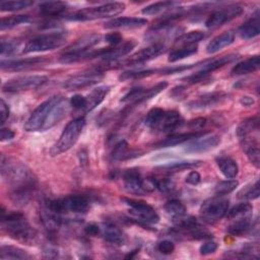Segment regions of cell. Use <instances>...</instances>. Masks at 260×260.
<instances>
[{
	"label": "cell",
	"mask_w": 260,
	"mask_h": 260,
	"mask_svg": "<svg viewBox=\"0 0 260 260\" xmlns=\"http://www.w3.org/2000/svg\"><path fill=\"white\" fill-rule=\"evenodd\" d=\"M66 34L64 31H56L40 35L30 39L24 46L22 52L24 54L45 52L60 48L66 42Z\"/></svg>",
	"instance_id": "6"
},
{
	"label": "cell",
	"mask_w": 260,
	"mask_h": 260,
	"mask_svg": "<svg viewBox=\"0 0 260 260\" xmlns=\"http://www.w3.org/2000/svg\"><path fill=\"white\" fill-rule=\"evenodd\" d=\"M0 258L5 259H31L32 256L29 255L25 250L15 247V246H2L0 249Z\"/></svg>",
	"instance_id": "33"
},
{
	"label": "cell",
	"mask_w": 260,
	"mask_h": 260,
	"mask_svg": "<svg viewBox=\"0 0 260 260\" xmlns=\"http://www.w3.org/2000/svg\"><path fill=\"white\" fill-rule=\"evenodd\" d=\"M244 11V8L240 5H232L228 6L225 8H220L217 10H214L206 19L205 26L207 28H216L225 22L234 19L235 17H238L241 15Z\"/></svg>",
	"instance_id": "14"
},
{
	"label": "cell",
	"mask_w": 260,
	"mask_h": 260,
	"mask_svg": "<svg viewBox=\"0 0 260 260\" xmlns=\"http://www.w3.org/2000/svg\"><path fill=\"white\" fill-rule=\"evenodd\" d=\"M202 165L201 160H181V161H173L171 164L164 165L158 169L164 170L165 172L173 173V172H181L187 169H194L198 168Z\"/></svg>",
	"instance_id": "34"
},
{
	"label": "cell",
	"mask_w": 260,
	"mask_h": 260,
	"mask_svg": "<svg viewBox=\"0 0 260 260\" xmlns=\"http://www.w3.org/2000/svg\"><path fill=\"white\" fill-rule=\"evenodd\" d=\"M253 210V206L248 202H243L235 205L230 210L226 211V216L229 219H233L236 217H240L242 215L251 214Z\"/></svg>",
	"instance_id": "43"
},
{
	"label": "cell",
	"mask_w": 260,
	"mask_h": 260,
	"mask_svg": "<svg viewBox=\"0 0 260 260\" xmlns=\"http://www.w3.org/2000/svg\"><path fill=\"white\" fill-rule=\"evenodd\" d=\"M9 113L10 111H9L8 105L5 103L3 99H1L0 101V124L1 125H3L6 122V120L9 117Z\"/></svg>",
	"instance_id": "55"
},
{
	"label": "cell",
	"mask_w": 260,
	"mask_h": 260,
	"mask_svg": "<svg viewBox=\"0 0 260 260\" xmlns=\"http://www.w3.org/2000/svg\"><path fill=\"white\" fill-rule=\"evenodd\" d=\"M167 86H168V82L167 81H161V82H159V83H157L154 86H151L149 88H142V87L131 88L121 99V103L130 104V105L141 104V103L155 96L157 93L162 91Z\"/></svg>",
	"instance_id": "11"
},
{
	"label": "cell",
	"mask_w": 260,
	"mask_h": 260,
	"mask_svg": "<svg viewBox=\"0 0 260 260\" xmlns=\"http://www.w3.org/2000/svg\"><path fill=\"white\" fill-rule=\"evenodd\" d=\"M123 201L129 206L128 211L133 219L137 220L140 224H154L158 222V214L148 203L130 198H123Z\"/></svg>",
	"instance_id": "7"
},
{
	"label": "cell",
	"mask_w": 260,
	"mask_h": 260,
	"mask_svg": "<svg viewBox=\"0 0 260 260\" xmlns=\"http://www.w3.org/2000/svg\"><path fill=\"white\" fill-rule=\"evenodd\" d=\"M165 110L160 109V108H152L146 115L145 117V120H144V123L145 125L151 129V130H154V128L156 127L161 115L164 114Z\"/></svg>",
	"instance_id": "47"
},
{
	"label": "cell",
	"mask_w": 260,
	"mask_h": 260,
	"mask_svg": "<svg viewBox=\"0 0 260 260\" xmlns=\"http://www.w3.org/2000/svg\"><path fill=\"white\" fill-rule=\"evenodd\" d=\"M135 46H136V43L134 41H127L124 44L116 46V47L111 46L109 48V51L107 52V54L103 57V59L106 60V62H108V63L115 62L116 60L129 54Z\"/></svg>",
	"instance_id": "27"
},
{
	"label": "cell",
	"mask_w": 260,
	"mask_h": 260,
	"mask_svg": "<svg viewBox=\"0 0 260 260\" xmlns=\"http://www.w3.org/2000/svg\"><path fill=\"white\" fill-rule=\"evenodd\" d=\"M251 229H252V221H251V214H249V215H245L244 217L240 216V218L232 222L228 226L226 232L232 236L242 237L246 235Z\"/></svg>",
	"instance_id": "30"
},
{
	"label": "cell",
	"mask_w": 260,
	"mask_h": 260,
	"mask_svg": "<svg viewBox=\"0 0 260 260\" xmlns=\"http://www.w3.org/2000/svg\"><path fill=\"white\" fill-rule=\"evenodd\" d=\"M204 38V32L200 30H192L183 35H180L177 40L176 44L183 46H190V45H196L198 42H200Z\"/></svg>",
	"instance_id": "38"
},
{
	"label": "cell",
	"mask_w": 260,
	"mask_h": 260,
	"mask_svg": "<svg viewBox=\"0 0 260 260\" xmlns=\"http://www.w3.org/2000/svg\"><path fill=\"white\" fill-rule=\"evenodd\" d=\"M175 245L168 240H164L157 244V251L164 255H170L174 252Z\"/></svg>",
	"instance_id": "52"
},
{
	"label": "cell",
	"mask_w": 260,
	"mask_h": 260,
	"mask_svg": "<svg viewBox=\"0 0 260 260\" xmlns=\"http://www.w3.org/2000/svg\"><path fill=\"white\" fill-rule=\"evenodd\" d=\"M136 155H137V152L130 150L129 146L125 140H121L120 142H118L115 145L114 150L112 152L113 158L117 159V160H124V159H127L130 157L136 156Z\"/></svg>",
	"instance_id": "39"
},
{
	"label": "cell",
	"mask_w": 260,
	"mask_h": 260,
	"mask_svg": "<svg viewBox=\"0 0 260 260\" xmlns=\"http://www.w3.org/2000/svg\"><path fill=\"white\" fill-rule=\"evenodd\" d=\"M258 130H259V117L255 116L242 121L237 127L236 134L240 140L249 135H253L254 133H258Z\"/></svg>",
	"instance_id": "29"
},
{
	"label": "cell",
	"mask_w": 260,
	"mask_h": 260,
	"mask_svg": "<svg viewBox=\"0 0 260 260\" xmlns=\"http://www.w3.org/2000/svg\"><path fill=\"white\" fill-rule=\"evenodd\" d=\"M123 181L125 189L132 194L144 195L146 189L144 185V179L141 178L140 173L136 169H128L123 172Z\"/></svg>",
	"instance_id": "17"
},
{
	"label": "cell",
	"mask_w": 260,
	"mask_h": 260,
	"mask_svg": "<svg viewBox=\"0 0 260 260\" xmlns=\"http://www.w3.org/2000/svg\"><path fill=\"white\" fill-rule=\"evenodd\" d=\"M48 61V58L45 56H37V57H30V58H24V59H17V60H2L1 61V69L5 71H20L25 70L31 67H35L37 65L44 64Z\"/></svg>",
	"instance_id": "18"
},
{
	"label": "cell",
	"mask_w": 260,
	"mask_h": 260,
	"mask_svg": "<svg viewBox=\"0 0 260 260\" xmlns=\"http://www.w3.org/2000/svg\"><path fill=\"white\" fill-rule=\"evenodd\" d=\"M84 232L87 236L96 237L101 234V228L95 223H89L84 228Z\"/></svg>",
	"instance_id": "58"
},
{
	"label": "cell",
	"mask_w": 260,
	"mask_h": 260,
	"mask_svg": "<svg viewBox=\"0 0 260 260\" xmlns=\"http://www.w3.org/2000/svg\"><path fill=\"white\" fill-rule=\"evenodd\" d=\"M0 172L2 179L10 186L9 197L18 205L26 204L36 189V178L34 174L22 162L1 155Z\"/></svg>",
	"instance_id": "1"
},
{
	"label": "cell",
	"mask_w": 260,
	"mask_h": 260,
	"mask_svg": "<svg viewBox=\"0 0 260 260\" xmlns=\"http://www.w3.org/2000/svg\"><path fill=\"white\" fill-rule=\"evenodd\" d=\"M260 189H259V182L256 181L254 184H250L242 188L238 194L237 197L242 200H253L259 197Z\"/></svg>",
	"instance_id": "41"
},
{
	"label": "cell",
	"mask_w": 260,
	"mask_h": 260,
	"mask_svg": "<svg viewBox=\"0 0 260 260\" xmlns=\"http://www.w3.org/2000/svg\"><path fill=\"white\" fill-rule=\"evenodd\" d=\"M104 76L103 71L95 69L94 71L83 72L69 77L67 80H65L63 86L67 90H77L99 83Z\"/></svg>",
	"instance_id": "13"
},
{
	"label": "cell",
	"mask_w": 260,
	"mask_h": 260,
	"mask_svg": "<svg viewBox=\"0 0 260 260\" xmlns=\"http://www.w3.org/2000/svg\"><path fill=\"white\" fill-rule=\"evenodd\" d=\"M101 234L107 242L117 246H122L127 241V238L122 230L113 223H105L101 229Z\"/></svg>",
	"instance_id": "23"
},
{
	"label": "cell",
	"mask_w": 260,
	"mask_h": 260,
	"mask_svg": "<svg viewBox=\"0 0 260 260\" xmlns=\"http://www.w3.org/2000/svg\"><path fill=\"white\" fill-rule=\"evenodd\" d=\"M207 133L206 131H192V132H186V133H179V134H173L164 140L157 142L154 144L155 148H164V147H172L176 146L178 144H182L188 140L195 139L203 134Z\"/></svg>",
	"instance_id": "21"
},
{
	"label": "cell",
	"mask_w": 260,
	"mask_h": 260,
	"mask_svg": "<svg viewBox=\"0 0 260 260\" xmlns=\"http://www.w3.org/2000/svg\"><path fill=\"white\" fill-rule=\"evenodd\" d=\"M15 133L8 128H1L0 131V140L1 141H7V140H11L14 137Z\"/></svg>",
	"instance_id": "59"
},
{
	"label": "cell",
	"mask_w": 260,
	"mask_h": 260,
	"mask_svg": "<svg viewBox=\"0 0 260 260\" xmlns=\"http://www.w3.org/2000/svg\"><path fill=\"white\" fill-rule=\"evenodd\" d=\"M239 185V182L237 180L231 179V180H225L217 183L214 187V193L216 195H226L231 192H233Z\"/></svg>",
	"instance_id": "45"
},
{
	"label": "cell",
	"mask_w": 260,
	"mask_h": 260,
	"mask_svg": "<svg viewBox=\"0 0 260 260\" xmlns=\"http://www.w3.org/2000/svg\"><path fill=\"white\" fill-rule=\"evenodd\" d=\"M48 81L46 75H24L7 80L2 85V91L15 93L37 88Z\"/></svg>",
	"instance_id": "9"
},
{
	"label": "cell",
	"mask_w": 260,
	"mask_h": 260,
	"mask_svg": "<svg viewBox=\"0 0 260 260\" xmlns=\"http://www.w3.org/2000/svg\"><path fill=\"white\" fill-rule=\"evenodd\" d=\"M198 51V46L196 45H190V46H183L180 48L175 49L174 51H172L169 55L168 61L171 63L177 62L179 60L185 59L186 57H189L191 55L196 54Z\"/></svg>",
	"instance_id": "35"
},
{
	"label": "cell",
	"mask_w": 260,
	"mask_h": 260,
	"mask_svg": "<svg viewBox=\"0 0 260 260\" xmlns=\"http://www.w3.org/2000/svg\"><path fill=\"white\" fill-rule=\"evenodd\" d=\"M235 41V34L231 30L224 31L215 38H213L206 46V52L208 54H214L221 49L229 47Z\"/></svg>",
	"instance_id": "24"
},
{
	"label": "cell",
	"mask_w": 260,
	"mask_h": 260,
	"mask_svg": "<svg viewBox=\"0 0 260 260\" xmlns=\"http://www.w3.org/2000/svg\"><path fill=\"white\" fill-rule=\"evenodd\" d=\"M101 41V36L99 34H87L76 40L74 43H72L70 46L65 48V50L62 52L60 58H68L73 57L78 54H81L83 52H86L90 50L93 46L99 44Z\"/></svg>",
	"instance_id": "15"
},
{
	"label": "cell",
	"mask_w": 260,
	"mask_h": 260,
	"mask_svg": "<svg viewBox=\"0 0 260 260\" xmlns=\"http://www.w3.org/2000/svg\"><path fill=\"white\" fill-rule=\"evenodd\" d=\"M165 210L173 216H178L186 213L185 205L177 199H172L165 204Z\"/></svg>",
	"instance_id": "46"
},
{
	"label": "cell",
	"mask_w": 260,
	"mask_h": 260,
	"mask_svg": "<svg viewBox=\"0 0 260 260\" xmlns=\"http://www.w3.org/2000/svg\"><path fill=\"white\" fill-rule=\"evenodd\" d=\"M229 210V200L222 197H213L205 200L200 206L201 217L209 222H215L222 218Z\"/></svg>",
	"instance_id": "10"
},
{
	"label": "cell",
	"mask_w": 260,
	"mask_h": 260,
	"mask_svg": "<svg viewBox=\"0 0 260 260\" xmlns=\"http://www.w3.org/2000/svg\"><path fill=\"white\" fill-rule=\"evenodd\" d=\"M31 19L28 15H11V16H8V17H3L1 19V22H0V29L1 30H4V29H9V28H12V27H15L19 24H22V23H27L29 22Z\"/></svg>",
	"instance_id": "40"
},
{
	"label": "cell",
	"mask_w": 260,
	"mask_h": 260,
	"mask_svg": "<svg viewBox=\"0 0 260 260\" xmlns=\"http://www.w3.org/2000/svg\"><path fill=\"white\" fill-rule=\"evenodd\" d=\"M137 252H138V250H137V249H136V250H134V251H132L131 253H129L128 255H126V256H125V259H131V258H133V257H134V255H135V254H137Z\"/></svg>",
	"instance_id": "61"
},
{
	"label": "cell",
	"mask_w": 260,
	"mask_h": 260,
	"mask_svg": "<svg viewBox=\"0 0 260 260\" xmlns=\"http://www.w3.org/2000/svg\"><path fill=\"white\" fill-rule=\"evenodd\" d=\"M216 249H217V244L213 241H210L201 245L199 248V252L201 255H208V254L214 253Z\"/></svg>",
	"instance_id": "53"
},
{
	"label": "cell",
	"mask_w": 260,
	"mask_h": 260,
	"mask_svg": "<svg viewBox=\"0 0 260 260\" xmlns=\"http://www.w3.org/2000/svg\"><path fill=\"white\" fill-rule=\"evenodd\" d=\"M260 58L258 55L249 57L239 63H237L231 70L232 75H245L253 73L259 69Z\"/></svg>",
	"instance_id": "25"
},
{
	"label": "cell",
	"mask_w": 260,
	"mask_h": 260,
	"mask_svg": "<svg viewBox=\"0 0 260 260\" xmlns=\"http://www.w3.org/2000/svg\"><path fill=\"white\" fill-rule=\"evenodd\" d=\"M240 37L244 40H250L257 37L260 34V19L259 14L256 13L254 16L246 20L238 30Z\"/></svg>",
	"instance_id": "26"
},
{
	"label": "cell",
	"mask_w": 260,
	"mask_h": 260,
	"mask_svg": "<svg viewBox=\"0 0 260 260\" xmlns=\"http://www.w3.org/2000/svg\"><path fill=\"white\" fill-rule=\"evenodd\" d=\"M206 119L205 118H196L188 122V126L193 129L194 131H200V129L205 125Z\"/></svg>",
	"instance_id": "56"
},
{
	"label": "cell",
	"mask_w": 260,
	"mask_h": 260,
	"mask_svg": "<svg viewBox=\"0 0 260 260\" xmlns=\"http://www.w3.org/2000/svg\"><path fill=\"white\" fill-rule=\"evenodd\" d=\"M84 126L85 118L83 116L77 117L70 121L63 129L59 139L51 147L50 154L52 156H56L69 150L78 140Z\"/></svg>",
	"instance_id": "5"
},
{
	"label": "cell",
	"mask_w": 260,
	"mask_h": 260,
	"mask_svg": "<svg viewBox=\"0 0 260 260\" xmlns=\"http://www.w3.org/2000/svg\"><path fill=\"white\" fill-rule=\"evenodd\" d=\"M43 204L56 214L67 212L85 213L89 208V200L84 195H69L58 199H46Z\"/></svg>",
	"instance_id": "4"
},
{
	"label": "cell",
	"mask_w": 260,
	"mask_h": 260,
	"mask_svg": "<svg viewBox=\"0 0 260 260\" xmlns=\"http://www.w3.org/2000/svg\"><path fill=\"white\" fill-rule=\"evenodd\" d=\"M122 36L119 32H111L105 37V41L112 47L119 46L122 43Z\"/></svg>",
	"instance_id": "54"
},
{
	"label": "cell",
	"mask_w": 260,
	"mask_h": 260,
	"mask_svg": "<svg viewBox=\"0 0 260 260\" xmlns=\"http://www.w3.org/2000/svg\"><path fill=\"white\" fill-rule=\"evenodd\" d=\"M157 73V69H144V70H137V71H126L120 74L119 79L121 81L129 80V79H140L152 74Z\"/></svg>",
	"instance_id": "44"
},
{
	"label": "cell",
	"mask_w": 260,
	"mask_h": 260,
	"mask_svg": "<svg viewBox=\"0 0 260 260\" xmlns=\"http://www.w3.org/2000/svg\"><path fill=\"white\" fill-rule=\"evenodd\" d=\"M165 51H166V45L164 43H153L150 46L137 51L130 57L126 58L125 60H123L122 62L117 63V64H120L122 66L139 65V64H142V63L149 61L153 58H156L157 56L162 54Z\"/></svg>",
	"instance_id": "12"
},
{
	"label": "cell",
	"mask_w": 260,
	"mask_h": 260,
	"mask_svg": "<svg viewBox=\"0 0 260 260\" xmlns=\"http://www.w3.org/2000/svg\"><path fill=\"white\" fill-rule=\"evenodd\" d=\"M208 76H209L208 73H205V72L200 70V71H198V72H196L192 75H189V76L183 78V80L186 81L189 84H195V83H198V82H201V81L207 79Z\"/></svg>",
	"instance_id": "50"
},
{
	"label": "cell",
	"mask_w": 260,
	"mask_h": 260,
	"mask_svg": "<svg viewBox=\"0 0 260 260\" xmlns=\"http://www.w3.org/2000/svg\"><path fill=\"white\" fill-rule=\"evenodd\" d=\"M109 91H110V86H108V85H100V86L93 88L86 95L85 111L86 112L92 111L96 106H99L105 100V98Z\"/></svg>",
	"instance_id": "28"
},
{
	"label": "cell",
	"mask_w": 260,
	"mask_h": 260,
	"mask_svg": "<svg viewBox=\"0 0 260 260\" xmlns=\"http://www.w3.org/2000/svg\"><path fill=\"white\" fill-rule=\"evenodd\" d=\"M207 133L195 138L192 142L185 146L184 150L188 153H201L215 148L220 143V137L216 134L206 135Z\"/></svg>",
	"instance_id": "16"
},
{
	"label": "cell",
	"mask_w": 260,
	"mask_h": 260,
	"mask_svg": "<svg viewBox=\"0 0 260 260\" xmlns=\"http://www.w3.org/2000/svg\"><path fill=\"white\" fill-rule=\"evenodd\" d=\"M70 106L77 110H85L86 107V96L81 94H74L70 99Z\"/></svg>",
	"instance_id": "51"
},
{
	"label": "cell",
	"mask_w": 260,
	"mask_h": 260,
	"mask_svg": "<svg viewBox=\"0 0 260 260\" xmlns=\"http://www.w3.org/2000/svg\"><path fill=\"white\" fill-rule=\"evenodd\" d=\"M60 94L52 95L46 101H44L42 104H40L34 112L30 114L28 119L26 120L24 124V130L27 132H36V131H41L47 118L50 115L51 110L57 103Z\"/></svg>",
	"instance_id": "8"
},
{
	"label": "cell",
	"mask_w": 260,
	"mask_h": 260,
	"mask_svg": "<svg viewBox=\"0 0 260 260\" xmlns=\"http://www.w3.org/2000/svg\"><path fill=\"white\" fill-rule=\"evenodd\" d=\"M240 103H241V105H243V106H245V107H250V106L254 105L255 101H254V99H253L252 96L244 95V96H242V98L240 99Z\"/></svg>",
	"instance_id": "60"
},
{
	"label": "cell",
	"mask_w": 260,
	"mask_h": 260,
	"mask_svg": "<svg viewBox=\"0 0 260 260\" xmlns=\"http://www.w3.org/2000/svg\"><path fill=\"white\" fill-rule=\"evenodd\" d=\"M217 167L222 175L228 179H234L239 173V167L237 162L229 156H218L215 159Z\"/></svg>",
	"instance_id": "31"
},
{
	"label": "cell",
	"mask_w": 260,
	"mask_h": 260,
	"mask_svg": "<svg viewBox=\"0 0 260 260\" xmlns=\"http://www.w3.org/2000/svg\"><path fill=\"white\" fill-rule=\"evenodd\" d=\"M34 4L29 0H19V1H1L0 10L1 11H18L28 8Z\"/></svg>",
	"instance_id": "42"
},
{
	"label": "cell",
	"mask_w": 260,
	"mask_h": 260,
	"mask_svg": "<svg viewBox=\"0 0 260 260\" xmlns=\"http://www.w3.org/2000/svg\"><path fill=\"white\" fill-rule=\"evenodd\" d=\"M178 5V2L174 1H160L156 3H152L148 6H145L141 12L145 15H156L162 11H166L168 9L175 8V6Z\"/></svg>",
	"instance_id": "37"
},
{
	"label": "cell",
	"mask_w": 260,
	"mask_h": 260,
	"mask_svg": "<svg viewBox=\"0 0 260 260\" xmlns=\"http://www.w3.org/2000/svg\"><path fill=\"white\" fill-rule=\"evenodd\" d=\"M238 58L237 55L235 54H230V55H226V56H222L218 59H214L212 60L211 62L209 63H206L202 68H201V71L205 72V73H208L210 74L211 72L223 67L224 65H228L232 62H234L236 59Z\"/></svg>",
	"instance_id": "36"
},
{
	"label": "cell",
	"mask_w": 260,
	"mask_h": 260,
	"mask_svg": "<svg viewBox=\"0 0 260 260\" xmlns=\"http://www.w3.org/2000/svg\"><path fill=\"white\" fill-rule=\"evenodd\" d=\"M125 10V4L122 2H110L98 6L85 7L79 9L67 16V19L73 21H87L100 18L112 17L122 13Z\"/></svg>",
	"instance_id": "3"
},
{
	"label": "cell",
	"mask_w": 260,
	"mask_h": 260,
	"mask_svg": "<svg viewBox=\"0 0 260 260\" xmlns=\"http://www.w3.org/2000/svg\"><path fill=\"white\" fill-rule=\"evenodd\" d=\"M1 225L3 231L12 239L32 246L38 241L37 231L29 224L25 216L20 212L6 213L1 207Z\"/></svg>",
	"instance_id": "2"
},
{
	"label": "cell",
	"mask_w": 260,
	"mask_h": 260,
	"mask_svg": "<svg viewBox=\"0 0 260 260\" xmlns=\"http://www.w3.org/2000/svg\"><path fill=\"white\" fill-rule=\"evenodd\" d=\"M153 182H154L155 189H157L158 191H160L162 193H168V192L172 191L175 186L174 182L172 180H170L169 178H160V179L153 178Z\"/></svg>",
	"instance_id": "49"
},
{
	"label": "cell",
	"mask_w": 260,
	"mask_h": 260,
	"mask_svg": "<svg viewBox=\"0 0 260 260\" xmlns=\"http://www.w3.org/2000/svg\"><path fill=\"white\" fill-rule=\"evenodd\" d=\"M40 12L49 17H55L63 14L67 10V4L61 1H49L40 4Z\"/></svg>",
	"instance_id": "32"
},
{
	"label": "cell",
	"mask_w": 260,
	"mask_h": 260,
	"mask_svg": "<svg viewBox=\"0 0 260 260\" xmlns=\"http://www.w3.org/2000/svg\"><path fill=\"white\" fill-rule=\"evenodd\" d=\"M226 99H228V94L222 91L206 93L194 101H191L188 104V108L197 110V109H206L210 107H215L222 104Z\"/></svg>",
	"instance_id": "19"
},
{
	"label": "cell",
	"mask_w": 260,
	"mask_h": 260,
	"mask_svg": "<svg viewBox=\"0 0 260 260\" xmlns=\"http://www.w3.org/2000/svg\"><path fill=\"white\" fill-rule=\"evenodd\" d=\"M183 124V118L177 111H165L161 115L154 131L172 132Z\"/></svg>",
	"instance_id": "20"
},
{
	"label": "cell",
	"mask_w": 260,
	"mask_h": 260,
	"mask_svg": "<svg viewBox=\"0 0 260 260\" xmlns=\"http://www.w3.org/2000/svg\"><path fill=\"white\" fill-rule=\"evenodd\" d=\"M147 23L145 18L141 17H117L105 23L106 28H136Z\"/></svg>",
	"instance_id": "22"
},
{
	"label": "cell",
	"mask_w": 260,
	"mask_h": 260,
	"mask_svg": "<svg viewBox=\"0 0 260 260\" xmlns=\"http://www.w3.org/2000/svg\"><path fill=\"white\" fill-rule=\"evenodd\" d=\"M200 181H201V177L197 171H191L186 177V183L190 185H194V186L198 185Z\"/></svg>",
	"instance_id": "57"
},
{
	"label": "cell",
	"mask_w": 260,
	"mask_h": 260,
	"mask_svg": "<svg viewBox=\"0 0 260 260\" xmlns=\"http://www.w3.org/2000/svg\"><path fill=\"white\" fill-rule=\"evenodd\" d=\"M18 47H19V44L16 43L15 41H11V40L5 41L4 39H2L1 47H0L1 56L4 57L5 55H12L13 53H15L17 51Z\"/></svg>",
	"instance_id": "48"
}]
</instances>
